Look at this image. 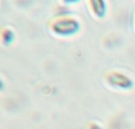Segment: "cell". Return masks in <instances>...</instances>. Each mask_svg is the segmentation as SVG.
<instances>
[{
    "label": "cell",
    "instance_id": "7a4b0ae2",
    "mask_svg": "<svg viewBox=\"0 0 135 129\" xmlns=\"http://www.w3.org/2000/svg\"><path fill=\"white\" fill-rule=\"evenodd\" d=\"M105 81L112 87L119 88V89H131L133 87V81L127 75L119 71H110L105 75Z\"/></svg>",
    "mask_w": 135,
    "mask_h": 129
},
{
    "label": "cell",
    "instance_id": "3957f363",
    "mask_svg": "<svg viewBox=\"0 0 135 129\" xmlns=\"http://www.w3.org/2000/svg\"><path fill=\"white\" fill-rule=\"evenodd\" d=\"M88 6L91 13L98 19H102L107 14V2L105 0H88Z\"/></svg>",
    "mask_w": 135,
    "mask_h": 129
},
{
    "label": "cell",
    "instance_id": "6da1fadb",
    "mask_svg": "<svg viewBox=\"0 0 135 129\" xmlns=\"http://www.w3.org/2000/svg\"><path fill=\"white\" fill-rule=\"evenodd\" d=\"M49 30L59 37H72L81 31V23L71 16H59L51 19Z\"/></svg>",
    "mask_w": 135,
    "mask_h": 129
},
{
    "label": "cell",
    "instance_id": "52a82bcc",
    "mask_svg": "<svg viewBox=\"0 0 135 129\" xmlns=\"http://www.w3.org/2000/svg\"><path fill=\"white\" fill-rule=\"evenodd\" d=\"M2 89H4V82H2L1 78H0V91H1Z\"/></svg>",
    "mask_w": 135,
    "mask_h": 129
},
{
    "label": "cell",
    "instance_id": "277c9868",
    "mask_svg": "<svg viewBox=\"0 0 135 129\" xmlns=\"http://www.w3.org/2000/svg\"><path fill=\"white\" fill-rule=\"evenodd\" d=\"M16 39V33L12 28L4 26V27L0 28V42L5 45V46H8Z\"/></svg>",
    "mask_w": 135,
    "mask_h": 129
},
{
    "label": "cell",
    "instance_id": "8992f818",
    "mask_svg": "<svg viewBox=\"0 0 135 129\" xmlns=\"http://www.w3.org/2000/svg\"><path fill=\"white\" fill-rule=\"evenodd\" d=\"M89 129H102L98 125H96V123H90L89 125Z\"/></svg>",
    "mask_w": 135,
    "mask_h": 129
},
{
    "label": "cell",
    "instance_id": "5b68a950",
    "mask_svg": "<svg viewBox=\"0 0 135 129\" xmlns=\"http://www.w3.org/2000/svg\"><path fill=\"white\" fill-rule=\"evenodd\" d=\"M61 1L65 5H72V4H77V2H79L81 0H61Z\"/></svg>",
    "mask_w": 135,
    "mask_h": 129
}]
</instances>
